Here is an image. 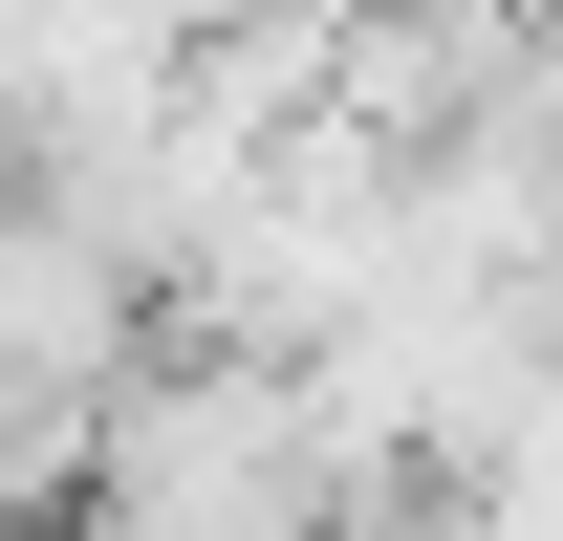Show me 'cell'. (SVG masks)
Returning <instances> with one entry per match:
<instances>
[{
	"label": "cell",
	"instance_id": "cell-1",
	"mask_svg": "<svg viewBox=\"0 0 563 541\" xmlns=\"http://www.w3.org/2000/svg\"><path fill=\"white\" fill-rule=\"evenodd\" d=\"M347 498V433L282 346H217V325H152V368L87 411V541H303Z\"/></svg>",
	"mask_w": 563,
	"mask_h": 541
}]
</instances>
